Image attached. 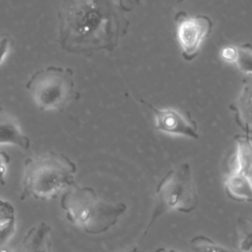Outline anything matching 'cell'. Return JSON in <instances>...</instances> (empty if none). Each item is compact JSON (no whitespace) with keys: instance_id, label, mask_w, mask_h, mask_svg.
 Segmentation results:
<instances>
[{"instance_id":"cell-18","label":"cell","mask_w":252,"mask_h":252,"mask_svg":"<svg viewBox=\"0 0 252 252\" xmlns=\"http://www.w3.org/2000/svg\"><path fill=\"white\" fill-rule=\"evenodd\" d=\"M9 161H10L9 156L5 152L0 151V184L1 185H4L6 182L5 176H6L7 166Z\"/></svg>"},{"instance_id":"cell-14","label":"cell","mask_w":252,"mask_h":252,"mask_svg":"<svg viewBox=\"0 0 252 252\" xmlns=\"http://www.w3.org/2000/svg\"><path fill=\"white\" fill-rule=\"evenodd\" d=\"M190 248L192 252H240L222 246L205 235L194 236L190 240Z\"/></svg>"},{"instance_id":"cell-17","label":"cell","mask_w":252,"mask_h":252,"mask_svg":"<svg viewBox=\"0 0 252 252\" xmlns=\"http://www.w3.org/2000/svg\"><path fill=\"white\" fill-rule=\"evenodd\" d=\"M221 59L229 64L237 63L239 57V46H225L220 50Z\"/></svg>"},{"instance_id":"cell-6","label":"cell","mask_w":252,"mask_h":252,"mask_svg":"<svg viewBox=\"0 0 252 252\" xmlns=\"http://www.w3.org/2000/svg\"><path fill=\"white\" fill-rule=\"evenodd\" d=\"M174 21L182 57L192 61L198 55L203 41L211 34L213 22L207 15L188 16L182 11L175 14Z\"/></svg>"},{"instance_id":"cell-20","label":"cell","mask_w":252,"mask_h":252,"mask_svg":"<svg viewBox=\"0 0 252 252\" xmlns=\"http://www.w3.org/2000/svg\"><path fill=\"white\" fill-rule=\"evenodd\" d=\"M155 252H178V251L170 247H159Z\"/></svg>"},{"instance_id":"cell-3","label":"cell","mask_w":252,"mask_h":252,"mask_svg":"<svg viewBox=\"0 0 252 252\" xmlns=\"http://www.w3.org/2000/svg\"><path fill=\"white\" fill-rule=\"evenodd\" d=\"M60 206L66 219L88 234H100L114 226L127 211V205L100 199L92 187L77 184L63 193Z\"/></svg>"},{"instance_id":"cell-5","label":"cell","mask_w":252,"mask_h":252,"mask_svg":"<svg viewBox=\"0 0 252 252\" xmlns=\"http://www.w3.org/2000/svg\"><path fill=\"white\" fill-rule=\"evenodd\" d=\"M36 106L43 111L62 110L76 97L73 70L48 66L34 72L26 84Z\"/></svg>"},{"instance_id":"cell-12","label":"cell","mask_w":252,"mask_h":252,"mask_svg":"<svg viewBox=\"0 0 252 252\" xmlns=\"http://www.w3.org/2000/svg\"><path fill=\"white\" fill-rule=\"evenodd\" d=\"M236 147L233 156V168L235 170L251 175L252 146L250 135H237L235 137Z\"/></svg>"},{"instance_id":"cell-21","label":"cell","mask_w":252,"mask_h":252,"mask_svg":"<svg viewBox=\"0 0 252 252\" xmlns=\"http://www.w3.org/2000/svg\"><path fill=\"white\" fill-rule=\"evenodd\" d=\"M127 252H139V250L137 248H133V249H131L130 251H127Z\"/></svg>"},{"instance_id":"cell-13","label":"cell","mask_w":252,"mask_h":252,"mask_svg":"<svg viewBox=\"0 0 252 252\" xmlns=\"http://www.w3.org/2000/svg\"><path fill=\"white\" fill-rule=\"evenodd\" d=\"M16 231V211L12 203L0 198V248L5 246Z\"/></svg>"},{"instance_id":"cell-1","label":"cell","mask_w":252,"mask_h":252,"mask_svg":"<svg viewBox=\"0 0 252 252\" xmlns=\"http://www.w3.org/2000/svg\"><path fill=\"white\" fill-rule=\"evenodd\" d=\"M105 2L66 0L60 9V42L72 52L115 46L117 15Z\"/></svg>"},{"instance_id":"cell-22","label":"cell","mask_w":252,"mask_h":252,"mask_svg":"<svg viewBox=\"0 0 252 252\" xmlns=\"http://www.w3.org/2000/svg\"><path fill=\"white\" fill-rule=\"evenodd\" d=\"M184 0H177V3H181V2H183Z\"/></svg>"},{"instance_id":"cell-19","label":"cell","mask_w":252,"mask_h":252,"mask_svg":"<svg viewBox=\"0 0 252 252\" xmlns=\"http://www.w3.org/2000/svg\"><path fill=\"white\" fill-rule=\"evenodd\" d=\"M10 47V38L7 35L0 36V64L5 59Z\"/></svg>"},{"instance_id":"cell-10","label":"cell","mask_w":252,"mask_h":252,"mask_svg":"<svg viewBox=\"0 0 252 252\" xmlns=\"http://www.w3.org/2000/svg\"><path fill=\"white\" fill-rule=\"evenodd\" d=\"M224 189L226 195L234 201L251 202V175L231 169L224 178Z\"/></svg>"},{"instance_id":"cell-8","label":"cell","mask_w":252,"mask_h":252,"mask_svg":"<svg viewBox=\"0 0 252 252\" xmlns=\"http://www.w3.org/2000/svg\"><path fill=\"white\" fill-rule=\"evenodd\" d=\"M50 232L47 222H38L27 231L15 252H52Z\"/></svg>"},{"instance_id":"cell-16","label":"cell","mask_w":252,"mask_h":252,"mask_svg":"<svg viewBox=\"0 0 252 252\" xmlns=\"http://www.w3.org/2000/svg\"><path fill=\"white\" fill-rule=\"evenodd\" d=\"M236 65L243 73H251V48L249 45L239 47V57Z\"/></svg>"},{"instance_id":"cell-4","label":"cell","mask_w":252,"mask_h":252,"mask_svg":"<svg viewBox=\"0 0 252 252\" xmlns=\"http://www.w3.org/2000/svg\"><path fill=\"white\" fill-rule=\"evenodd\" d=\"M198 204L199 198L192 177L191 165L187 161L182 162L170 169L158 184L153 213L142 238L149 233L160 216L174 211L188 214L195 211Z\"/></svg>"},{"instance_id":"cell-7","label":"cell","mask_w":252,"mask_h":252,"mask_svg":"<svg viewBox=\"0 0 252 252\" xmlns=\"http://www.w3.org/2000/svg\"><path fill=\"white\" fill-rule=\"evenodd\" d=\"M139 100L153 111L155 127L158 131L169 135L183 136L194 140L199 139L200 135L198 132V125L191 117L190 113L171 107L158 108L144 99Z\"/></svg>"},{"instance_id":"cell-11","label":"cell","mask_w":252,"mask_h":252,"mask_svg":"<svg viewBox=\"0 0 252 252\" xmlns=\"http://www.w3.org/2000/svg\"><path fill=\"white\" fill-rule=\"evenodd\" d=\"M234 112L235 121L244 131V134L251 136V94L250 85L243 88L238 98L229 105Z\"/></svg>"},{"instance_id":"cell-2","label":"cell","mask_w":252,"mask_h":252,"mask_svg":"<svg viewBox=\"0 0 252 252\" xmlns=\"http://www.w3.org/2000/svg\"><path fill=\"white\" fill-rule=\"evenodd\" d=\"M76 163L64 154L44 153L34 158H28L24 163L22 180V201L28 198L51 200L62 191L76 184L74 175Z\"/></svg>"},{"instance_id":"cell-9","label":"cell","mask_w":252,"mask_h":252,"mask_svg":"<svg viewBox=\"0 0 252 252\" xmlns=\"http://www.w3.org/2000/svg\"><path fill=\"white\" fill-rule=\"evenodd\" d=\"M6 145L28 150L31 147V140L22 132L17 120L0 107V146Z\"/></svg>"},{"instance_id":"cell-15","label":"cell","mask_w":252,"mask_h":252,"mask_svg":"<svg viewBox=\"0 0 252 252\" xmlns=\"http://www.w3.org/2000/svg\"><path fill=\"white\" fill-rule=\"evenodd\" d=\"M236 237L238 240V251H251V220L247 218H240L236 226Z\"/></svg>"}]
</instances>
